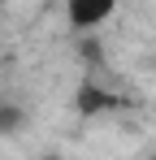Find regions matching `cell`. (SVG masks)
Instances as JSON below:
<instances>
[{
  "mask_svg": "<svg viewBox=\"0 0 156 160\" xmlns=\"http://www.w3.org/2000/svg\"><path fill=\"white\" fill-rule=\"evenodd\" d=\"M113 13H117L113 4H70V9H65V18H70L74 30H96V26H104Z\"/></svg>",
  "mask_w": 156,
  "mask_h": 160,
  "instance_id": "1",
  "label": "cell"
},
{
  "mask_svg": "<svg viewBox=\"0 0 156 160\" xmlns=\"http://www.w3.org/2000/svg\"><path fill=\"white\" fill-rule=\"evenodd\" d=\"M26 126V108L22 104H0V138L4 134H18Z\"/></svg>",
  "mask_w": 156,
  "mask_h": 160,
  "instance_id": "2",
  "label": "cell"
},
{
  "mask_svg": "<svg viewBox=\"0 0 156 160\" xmlns=\"http://www.w3.org/2000/svg\"><path fill=\"white\" fill-rule=\"evenodd\" d=\"M148 160H156V152H152V156H148Z\"/></svg>",
  "mask_w": 156,
  "mask_h": 160,
  "instance_id": "3",
  "label": "cell"
}]
</instances>
